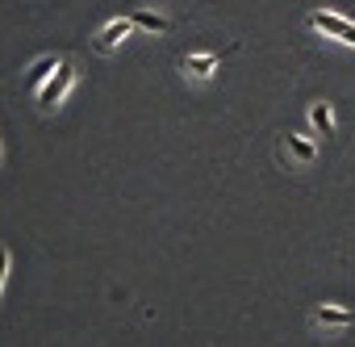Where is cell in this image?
<instances>
[{"mask_svg":"<svg viewBox=\"0 0 355 347\" xmlns=\"http://www.w3.org/2000/svg\"><path fill=\"white\" fill-rule=\"evenodd\" d=\"M130 30H134V22H130V17H117V22H109V26L92 38V46H96V51H113V46H117Z\"/></svg>","mask_w":355,"mask_h":347,"instance_id":"obj_4","label":"cell"},{"mask_svg":"<svg viewBox=\"0 0 355 347\" xmlns=\"http://www.w3.org/2000/svg\"><path fill=\"white\" fill-rule=\"evenodd\" d=\"M59 63H63V59H55V55H42L38 63H30V71H26V84H30V88H38V84H42V80H46V76H51Z\"/></svg>","mask_w":355,"mask_h":347,"instance_id":"obj_7","label":"cell"},{"mask_svg":"<svg viewBox=\"0 0 355 347\" xmlns=\"http://www.w3.org/2000/svg\"><path fill=\"white\" fill-rule=\"evenodd\" d=\"M130 22H134L138 30H150V34H163V30H171V22H167V17H159V13H146V9H134V13H130Z\"/></svg>","mask_w":355,"mask_h":347,"instance_id":"obj_6","label":"cell"},{"mask_svg":"<svg viewBox=\"0 0 355 347\" xmlns=\"http://www.w3.org/2000/svg\"><path fill=\"white\" fill-rule=\"evenodd\" d=\"M309 26H313V30H322V34H334V38H343V42H351V46H355V26H351V22H343L338 13H309Z\"/></svg>","mask_w":355,"mask_h":347,"instance_id":"obj_3","label":"cell"},{"mask_svg":"<svg viewBox=\"0 0 355 347\" xmlns=\"http://www.w3.org/2000/svg\"><path fill=\"white\" fill-rule=\"evenodd\" d=\"M71 84H76V63H59L38 88H34V96H38V109H55V105H63V96L71 92Z\"/></svg>","mask_w":355,"mask_h":347,"instance_id":"obj_1","label":"cell"},{"mask_svg":"<svg viewBox=\"0 0 355 347\" xmlns=\"http://www.w3.org/2000/svg\"><path fill=\"white\" fill-rule=\"evenodd\" d=\"M5 280H9V251L0 247V293H5Z\"/></svg>","mask_w":355,"mask_h":347,"instance_id":"obj_10","label":"cell"},{"mask_svg":"<svg viewBox=\"0 0 355 347\" xmlns=\"http://www.w3.org/2000/svg\"><path fill=\"white\" fill-rule=\"evenodd\" d=\"M309 121L322 130V138H334V117H330V105H309Z\"/></svg>","mask_w":355,"mask_h":347,"instance_id":"obj_8","label":"cell"},{"mask_svg":"<svg viewBox=\"0 0 355 347\" xmlns=\"http://www.w3.org/2000/svg\"><path fill=\"white\" fill-rule=\"evenodd\" d=\"M313 322H322V326H351V322H355V310H334V305H318Z\"/></svg>","mask_w":355,"mask_h":347,"instance_id":"obj_5","label":"cell"},{"mask_svg":"<svg viewBox=\"0 0 355 347\" xmlns=\"http://www.w3.org/2000/svg\"><path fill=\"white\" fill-rule=\"evenodd\" d=\"M230 51H239V42H230L226 51H205V55H184L180 59V71L189 76V80H209L218 67H222V59L230 55Z\"/></svg>","mask_w":355,"mask_h":347,"instance_id":"obj_2","label":"cell"},{"mask_svg":"<svg viewBox=\"0 0 355 347\" xmlns=\"http://www.w3.org/2000/svg\"><path fill=\"white\" fill-rule=\"evenodd\" d=\"M284 146H288V155H293V159H301V163H313V155H318V146H313V142H305L301 134H288V142H284Z\"/></svg>","mask_w":355,"mask_h":347,"instance_id":"obj_9","label":"cell"}]
</instances>
